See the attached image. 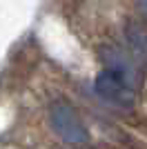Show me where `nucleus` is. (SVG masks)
I'll list each match as a JSON object with an SVG mask.
<instances>
[{
	"instance_id": "20e7f679",
	"label": "nucleus",
	"mask_w": 147,
	"mask_h": 149,
	"mask_svg": "<svg viewBox=\"0 0 147 149\" xmlns=\"http://www.w3.org/2000/svg\"><path fill=\"white\" fill-rule=\"evenodd\" d=\"M129 40L134 45V49L141 54V56L147 58V33L138 27H129Z\"/></svg>"
},
{
	"instance_id": "39448f33",
	"label": "nucleus",
	"mask_w": 147,
	"mask_h": 149,
	"mask_svg": "<svg viewBox=\"0 0 147 149\" xmlns=\"http://www.w3.org/2000/svg\"><path fill=\"white\" fill-rule=\"evenodd\" d=\"M141 11L147 16V0H141Z\"/></svg>"
},
{
	"instance_id": "f03ea898",
	"label": "nucleus",
	"mask_w": 147,
	"mask_h": 149,
	"mask_svg": "<svg viewBox=\"0 0 147 149\" xmlns=\"http://www.w3.org/2000/svg\"><path fill=\"white\" fill-rule=\"evenodd\" d=\"M94 87H96V93L100 98L109 100L114 105L129 107L134 102V85L127 78H123L120 74H116V71H109V69L100 71Z\"/></svg>"
},
{
	"instance_id": "f257e3e1",
	"label": "nucleus",
	"mask_w": 147,
	"mask_h": 149,
	"mask_svg": "<svg viewBox=\"0 0 147 149\" xmlns=\"http://www.w3.org/2000/svg\"><path fill=\"white\" fill-rule=\"evenodd\" d=\"M49 123H51V129L58 134V136L69 145H83L87 143V129L85 123L80 120V116L76 113L69 102L65 100H58L49 107Z\"/></svg>"
},
{
	"instance_id": "7ed1b4c3",
	"label": "nucleus",
	"mask_w": 147,
	"mask_h": 149,
	"mask_svg": "<svg viewBox=\"0 0 147 149\" xmlns=\"http://www.w3.org/2000/svg\"><path fill=\"white\" fill-rule=\"evenodd\" d=\"M103 60H105V69H109V71H116V74H120L123 78H127L132 85L136 82V69L132 67V62H129L127 58L123 56L120 51H116V49H105Z\"/></svg>"
}]
</instances>
